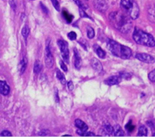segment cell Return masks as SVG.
<instances>
[{
  "label": "cell",
  "instance_id": "obj_1",
  "mask_svg": "<svg viewBox=\"0 0 155 137\" xmlns=\"http://www.w3.org/2000/svg\"><path fill=\"white\" fill-rule=\"evenodd\" d=\"M109 18L114 26L122 33H129L132 29V23L129 18L120 12H112Z\"/></svg>",
  "mask_w": 155,
  "mask_h": 137
},
{
  "label": "cell",
  "instance_id": "obj_2",
  "mask_svg": "<svg viewBox=\"0 0 155 137\" xmlns=\"http://www.w3.org/2000/svg\"><path fill=\"white\" fill-rule=\"evenodd\" d=\"M107 48L112 55L122 59H129L132 56V50L129 47L121 45L119 42L112 39H108L107 42Z\"/></svg>",
  "mask_w": 155,
  "mask_h": 137
},
{
  "label": "cell",
  "instance_id": "obj_3",
  "mask_svg": "<svg viewBox=\"0 0 155 137\" xmlns=\"http://www.w3.org/2000/svg\"><path fill=\"white\" fill-rule=\"evenodd\" d=\"M133 38L135 42L139 45L148 47L155 46L154 38L149 33H146L142 30H139L138 28H135Z\"/></svg>",
  "mask_w": 155,
  "mask_h": 137
},
{
  "label": "cell",
  "instance_id": "obj_4",
  "mask_svg": "<svg viewBox=\"0 0 155 137\" xmlns=\"http://www.w3.org/2000/svg\"><path fill=\"white\" fill-rule=\"evenodd\" d=\"M120 6L129 14L130 18L136 20L139 16V7L134 0H121Z\"/></svg>",
  "mask_w": 155,
  "mask_h": 137
},
{
  "label": "cell",
  "instance_id": "obj_5",
  "mask_svg": "<svg viewBox=\"0 0 155 137\" xmlns=\"http://www.w3.org/2000/svg\"><path fill=\"white\" fill-rule=\"evenodd\" d=\"M58 45L59 47V49H60L61 53L62 58H63L64 62L68 63L69 62V48H68V43H67L65 41L62 40V39H58L57 42Z\"/></svg>",
  "mask_w": 155,
  "mask_h": 137
},
{
  "label": "cell",
  "instance_id": "obj_6",
  "mask_svg": "<svg viewBox=\"0 0 155 137\" xmlns=\"http://www.w3.org/2000/svg\"><path fill=\"white\" fill-rule=\"evenodd\" d=\"M45 62L46 67L48 68H51L54 65V57L51 54V49H50L49 45H47L45 51Z\"/></svg>",
  "mask_w": 155,
  "mask_h": 137
},
{
  "label": "cell",
  "instance_id": "obj_7",
  "mask_svg": "<svg viewBox=\"0 0 155 137\" xmlns=\"http://www.w3.org/2000/svg\"><path fill=\"white\" fill-rule=\"evenodd\" d=\"M75 126L78 130H77V134L80 136H84V133L87 131L88 126L85 122L81 121L80 119H76L75 121Z\"/></svg>",
  "mask_w": 155,
  "mask_h": 137
},
{
  "label": "cell",
  "instance_id": "obj_8",
  "mask_svg": "<svg viewBox=\"0 0 155 137\" xmlns=\"http://www.w3.org/2000/svg\"><path fill=\"white\" fill-rule=\"evenodd\" d=\"M136 58L138 60L142 62L148 64H153L155 62V58L151 55L146 54V53H137L136 55Z\"/></svg>",
  "mask_w": 155,
  "mask_h": 137
},
{
  "label": "cell",
  "instance_id": "obj_9",
  "mask_svg": "<svg viewBox=\"0 0 155 137\" xmlns=\"http://www.w3.org/2000/svg\"><path fill=\"white\" fill-rule=\"evenodd\" d=\"M122 80V77L120 76H111L104 80V83L108 86H114V85H117Z\"/></svg>",
  "mask_w": 155,
  "mask_h": 137
},
{
  "label": "cell",
  "instance_id": "obj_10",
  "mask_svg": "<svg viewBox=\"0 0 155 137\" xmlns=\"http://www.w3.org/2000/svg\"><path fill=\"white\" fill-rule=\"evenodd\" d=\"M90 64L91 66L92 67V68H93L95 71H97V72L101 73V71H103V66L102 65H101V62H100L98 59L92 58V60H91Z\"/></svg>",
  "mask_w": 155,
  "mask_h": 137
},
{
  "label": "cell",
  "instance_id": "obj_11",
  "mask_svg": "<svg viewBox=\"0 0 155 137\" xmlns=\"http://www.w3.org/2000/svg\"><path fill=\"white\" fill-rule=\"evenodd\" d=\"M94 5L100 12H105L107 9V5L104 0H95Z\"/></svg>",
  "mask_w": 155,
  "mask_h": 137
},
{
  "label": "cell",
  "instance_id": "obj_12",
  "mask_svg": "<svg viewBox=\"0 0 155 137\" xmlns=\"http://www.w3.org/2000/svg\"><path fill=\"white\" fill-rule=\"evenodd\" d=\"M0 92L2 95H7L10 92V87L5 81H0Z\"/></svg>",
  "mask_w": 155,
  "mask_h": 137
},
{
  "label": "cell",
  "instance_id": "obj_13",
  "mask_svg": "<svg viewBox=\"0 0 155 137\" xmlns=\"http://www.w3.org/2000/svg\"><path fill=\"white\" fill-rule=\"evenodd\" d=\"M74 66L77 69H80L81 68L82 65V60L80 55H79V52L76 48H74Z\"/></svg>",
  "mask_w": 155,
  "mask_h": 137
},
{
  "label": "cell",
  "instance_id": "obj_14",
  "mask_svg": "<svg viewBox=\"0 0 155 137\" xmlns=\"http://www.w3.org/2000/svg\"><path fill=\"white\" fill-rule=\"evenodd\" d=\"M27 66V60L26 58H23L21 61H20L19 64H18V71H19L20 74H22L26 71V68Z\"/></svg>",
  "mask_w": 155,
  "mask_h": 137
},
{
  "label": "cell",
  "instance_id": "obj_15",
  "mask_svg": "<svg viewBox=\"0 0 155 137\" xmlns=\"http://www.w3.org/2000/svg\"><path fill=\"white\" fill-rule=\"evenodd\" d=\"M103 130H104V132H105L107 136H109V135L114 134V127H112L109 123H104L103 124Z\"/></svg>",
  "mask_w": 155,
  "mask_h": 137
},
{
  "label": "cell",
  "instance_id": "obj_16",
  "mask_svg": "<svg viewBox=\"0 0 155 137\" xmlns=\"http://www.w3.org/2000/svg\"><path fill=\"white\" fill-rule=\"evenodd\" d=\"M94 48H95V52H96V54L98 55V57L101 58H104L105 57L106 52L104 51V50L102 49V48H101V47L98 46V45H95V46H94Z\"/></svg>",
  "mask_w": 155,
  "mask_h": 137
},
{
  "label": "cell",
  "instance_id": "obj_17",
  "mask_svg": "<svg viewBox=\"0 0 155 137\" xmlns=\"http://www.w3.org/2000/svg\"><path fill=\"white\" fill-rule=\"evenodd\" d=\"M114 135L116 136H125L124 130L121 128L119 124H117L114 127Z\"/></svg>",
  "mask_w": 155,
  "mask_h": 137
},
{
  "label": "cell",
  "instance_id": "obj_18",
  "mask_svg": "<svg viewBox=\"0 0 155 137\" xmlns=\"http://www.w3.org/2000/svg\"><path fill=\"white\" fill-rule=\"evenodd\" d=\"M56 77H57L58 80L62 84H66V79H65L64 75V74L61 71H59V70H57V71H56Z\"/></svg>",
  "mask_w": 155,
  "mask_h": 137
},
{
  "label": "cell",
  "instance_id": "obj_19",
  "mask_svg": "<svg viewBox=\"0 0 155 137\" xmlns=\"http://www.w3.org/2000/svg\"><path fill=\"white\" fill-rule=\"evenodd\" d=\"M137 136H148V130L145 125H142L139 127V132H138Z\"/></svg>",
  "mask_w": 155,
  "mask_h": 137
},
{
  "label": "cell",
  "instance_id": "obj_20",
  "mask_svg": "<svg viewBox=\"0 0 155 137\" xmlns=\"http://www.w3.org/2000/svg\"><path fill=\"white\" fill-rule=\"evenodd\" d=\"M42 66L41 62L39 60L36 61L34 63V66H33V72H34V74H39L41 71V70H42Z\"/></svg>",
  "mask_w": 155,
  "mask_h": 137
},
{
  "label": "cell",
  "instance_id": "obj_21",
  "mask_svg": "<svg viewBox=\"0 0 155 137\" xmlns=\"http://www.w3.org/2000/svg\"><path fill=\"white\" fill-rule=\"evenodd\" d=\"M30 30L28 26H24V27L22 28V30H21V34H22L23 37H24V39H27V38L28 37L29 34H30Z\"/></svg>",
  "mask_w": 155,
  "mask_h": 137
},
{
  "label": "cell",
  "instance_id": "obj_22",
  "mask_svg": "<svg viewBox=\"0 0 155 137\" xmlns=\"http://www.w3.org/2000/svg\"><path fill=\"white\" fill-rule=\"evenodd\" d=\"M74 2L77 4V5L79 6V8H80L84 9V10L85 9L88 8V5H85L84 3L81 1V0H74Z\"/></svg>",
  "mask_w": 155,
  "mask_h": 137
},
{
  "label": "cell",
  "instance_id": "obj_23",
  "mask_svg": "<svg viewBox=\"0 0 155 137\" xmlns=\"http://www.w3.org/2000/svg\"><path fill=\"white\" fill-rule=\"evenodd\" d=\"M87 36L89 39H92L95 36V30L92 27H89L87 28Z\"/></svg>",
  "mask_w": 155,
  "mask_h": 137
},
{
  "label": "cell",
  "instance_id": "obj_24",
  "mask_svg": "<svg viewBox=\"0 0 155 137\" xmlns=\"http://www.w3.org/2000/svg\"><path fill=\"white\" fill-rule=\"evenodd\" d=\"M120 76L122 78L125 79V80H130L131 79L132 75L129 73H126V72H122V73H120Z\"/></svg>",
  "mask_w": 155,
  "mask_h": 137
},
{
  "label": "cell",
  "instance_id": "obj_25",
  "mask_svg": "<svg viewBox=\"0 0 155 137\" xmlns=\"http://www.w3.org/2000/svg\"><path fill=\"white\" fill-rule=\"evenodd\" d=\"M148 79H149L150 81L155 82V69L148 74Z\"/></svg>",
  "mask_w": 155,
  "mask_h": 137
},
{
  "label": "cell",
  "instance_id": "obj_26",
  "mask_svg": "<svg viewBox=\"0 0 155 137\" xmlns=\"http://www.w3.org/2000/svg\"><path fill=\"white\" fill-rule=\"evenodd\" d=\"M59 64H60V66H61V68L62 71H64V72H68V67H67L66 64L64 63V62L63 60H61L60 62H59Z\"/></svg>",
  "mask_w": 155,
  "mask_h": 137
},
{
  "label": "cell",
  "instance_id": "obj_27",
  "mask_svg": "<svg viewBox=\"0 0 155 137\" xmlns=\"http://www.w3.org/2000/svg\"><path fill=\"white\" fill-rule=\"evenodd\" d=\"M68 37L71 40H75L76 39H77V33H75V32H70L68 34Z\"/></svg>",
  "mask_w": 155,
  "mask_h": 137
},
{
  "label": "cell",
  "instance_id": "obj_28",
  "mask_svg": "<svg viewBox=\"0 0 155 137\" xmlns=\"http://www.w3.org/2000/svg\"><path fill=\"white\" fill-rule=\"evenodd\" d=\"M51 2H52L53 6H54V8L56 9L57 11H60V4L58 2V0H51Z\"/></svg>",
  "mask_w": 155,
  "mask_h": 137
},
{
  "label": "cell",
  "instance_id": "obj_29",
  "mask_svg": "<svg viewBox=\"0 0 155 137\" xmlns=\"http://www.w3.org/2000/svg\"><path fill=\"white\" fill-rule=\"evenodd\" d=\"M134 128L135 127L133 126V124H132V121H130V122L127 124V126H126V129H127V130H129L130 132L133 131V130H134Z\"/></svg>",
  "mask_w": 155,
  "mask_h": 137
},
{
  "label": "cell",
  "instance_id": "obj_30",
  "mask_svg": "<svg viewBox=\"0 0 155 137\" xmlns=\"http://www.w3.org/2000/svg\"><path fill=\"white\" fill-rule=\"evenodd\" d=\"M79 12H80V16H81L82 18H89V19H91L90 17H89V15H88L87 14H86V12H85L84 9L80 8V10H79Z\"/></svg>",
  "mask_w": 155,
  "mask_h": 137
},
{
  "label": "cell",
  "instance_id": "obj_31",
  "mask_svg": "<svg viewBox=\"0 0 155 137\" xmlns=\"http://www.w3.org/2000/svg\"><path fill=\"white\" fill-rule=\"evenodd\" d=\"M0 136H12V133L8 130H3L1 133Z\"/></svg>",
  "mask_w": 155,
  "mask_h": 137
},
{
  "label": "cell",
  "instance_id": "obj_32",
  "mask_svg": "<svg viewBox=\"0 0 155 137\" xmlns=\"http://www.w3.org/2000/svg\"><path fill=\"white\" fill-rule=\"evenodd\" d=\"M63 13H64V15L65 19H66L68 21H69V22H71V20H72V18H73L72 15H69V14L66 12H64Z\"/></svg>",
  "mask_w": 155,
  "mask_h": 137
},
{
  "label": "cell",
  "instance_id": "obj_33",
  "mask_svg": "<svg viewBox=\"0 0 155 137\" xmlns=\"http://www.w3.org/2000/svg\"><path fill=\"white\" fill-rule=\"evenodd\" d=\"M9 3H10V6L12 8V10H16V4H15V0H9Z\"/></svg>",
  "mask_w": 155,
  "mask_h": 137
},
{
  "label": "cell",
  "instance_id": "obj_34",
  "mask_svg": "<svg viewBox=\"0 0 155 137\" xmlns=\"http://www.w3.org/2000/svg\"><path fill=\"white\" fill-rule=\"evenodd\" d=\"M68 89H70V90H73L74 88V83H73L72 81H69L68 83Z\"/></svg>",
  "mask_w": 155,
  "mask_h": 137
},
{
  "label": "cell",
  "instance_id": "obj_35",
  "mask_svg": "<svg viewBox=\"0 0 155 137\" xmlns=\"http://www.w3.org/2000/svg\"><path fill=\"white\" fill-rule=\"evenodd\" d=\"M96 136V135H95L94 133H92V132L86 131V133H84V136Z\"/></svg>",
  "mask_w": 155,
  "mask_h": 137
},
{
  "label": "cell",
  "instance_id": "obj_36",
  "mask_svg": "<svg viewBox=\"0 0 155 137\" xmlns=\"http://www.w3.org/2000/svg\"><path fill=\"white\" fill-rule=\"evenodd\" d=\"M41 4V7H42V10H43V12H45V14H48V9H47V8L45 7V5H44L43 4H42V3H40Z\"/></svg>",
  "mask_w": 155,
  "mask_h": 137
},
{
  "label": "cell",
  "instance_id": "obj_37",
  "mask_svg": "<svg viewBox=\"0 0 155 137\" xmlns=\"http://www.w3.org/2000/svg\"><path fill=\"white\" fill-rule=\"evenodd\" d=\"M55 101L56 102H59V97H58V89H55Z\"/></svg>",
  "mask_w": 155,
  "mask_h": 137
},
{
  "label": "cell",
  "instance_id": "obj_38",
  "mask_svg": "<svg viewBox=\"0 0 155 137\" xmlns=\"http://www.w3.org/2000/svg\"><path fill=\"white\" fill-rule=\"evenodd\" d=\"M148 124H149V125H148V126H149V127H151H151H152V128H153V124H152V123L148 122Z\"/></svg>",
  "mask_w": 155,
  "mask_h": 137
},
{
  "label": "cell",
  "instance_id": "obj_39",
  "mask_svg": "<svg viewBox=\"0 0 155 137\" xmlns=\"http://www.w3.org/2000/svg\"><path fill=\"white\" fill-rule=\"evenodd\" d=\"M153 136H155V133H153Z\"/></svg>",
  "mask_w": 155,
  "mask_h": 137
}]
</instances>
